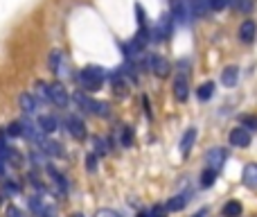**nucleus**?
I'll list each match as a JSON object with an SVG mask.
<instances>
[{"instance_id":"9d476101","label":"nucleus","mask_w":257,"mask_h":217,"mask_svg":"<svg viewBox=\"0 0 257 217\" xmlns=\"http://www.w3.org/2000/svg\"><path fill=\"white\" fill-rule=\"evenodd\" d=\"M255 36H257V25H255V21L246 18V21L239 25V39L244 41V43H253Z\"/></svg>"},{"instance_id":"4be33fe9","label":"nucleus","mask_w":257,"mask_h":217,"mask_svg":"<svg viewBox=\"0 0 257 217\" xmlns=\"http://www.w3.org/2000/svg\"><path fill=\"white\" fill-rule=\"evenodd\" d=\"M217 172H219V170H214V168H205L203 174H201V186H203V188L212 186L214 179H217Z\"/></svg>"},{"instance_id":"f704fd0d","label":"nucleus","mask_w":257,"mask_h":217,"mask_svg":"<svg viewBox=\"0 0 257 217\" xmlns=\"http://www.w3.org/2000/svg\"><path fill=\"white\" fill-rule=\"evenodd\" d=\"M7 217H23V213L16 208V206H9V208H7Z\"/></svg>"},{"instance_id":"f03ea898","label":"nucleus","mask_w":257,"mask_h":217,"mask_svg":"<svg viewBox=\"0 0 257 217\" xmlns=\"http://www.w3.org/2000/svg\"><path fill=\"white\" fill-rule=\"evenodd\" d=\"M174 16L172 14H167L165 12L163 16L158 18V23L154 25V30H151V39L154 41H165V39H169L172 36V32H174Z\"/></svg>"},{"instance_id":"aec40b11","label":"nucleus","mask_w":257,"mask_h":217,"mask_svg":"<svg viewBox=\"0 0 257 217\" xmlns=\"http://www.w3.org/2000/svg\"><path fill=\"white\" fill-rule=\"evenodd\" d=\"M244 181L248 186H257V163H248L244 168Z\"/></svg>"},{"instance_id":"393cba45","label":"nucleus","mask_w":257,"mask_h":217,"mask_svg":"<svg viewBox=\"0 0 257 217\" xmlns=\"http://www.w3.org/2000/svg\"><path fill=\"white\" fill-rule=\"evenodd\" d=\"M131 138H133V131H131V127H122V131H120V142L124 147L131 145Z\"/></svg>"},{"instance_id":"7c9ffc66","label":"nucleus","mask_w":257,"mask_h":217,"mask_svg":"<svg viewBox=\"0 0 257 217\" xmlns=\"http://www.w3.org/2000/svg\"><path fill=\"white\" fill-rule=\"evenodd\" d=\"M151 217H167V206H154Z\"/></svg>"},{"instance_id":"c85d7f7f","label":"nucleus","mask_w":257,"mask_h":217,"mask_svg":"<svg viewBox=\"0 0 257 217\" xmlns=\"http://www.w3.org/2000/svg\"><path fill=\"white\" fill-rule=\"evenodd\" d=\"M241 124L248 129H257V115H244V118H241Z\"/></svg>"},{"instance_id":"ea45409f","label":"nucleus","mask_w":257,"mask_h":217,"mask_svg":"<svg viewBox=\"0 0 257 217\" xmlns=\"http://www.w3.org/2000/svg\"><path fill=\"white\" fill-rule=\"evenodd\" d=\"M138 217H149V215H147V213H138Z\"/></svg>"},{"instance_id":"c9c22d12","label":"nucleus","mask_w":257,"mask_h":217,"mask_svg":"<svg viewBox=\"0 0 257 217\" xmlns=\"http://www.w3.org/2000/svg\"><path fill=\"white\" fill-rule=\"evenodd\" d=\"M86 163H88V170H90V172H95V168H97V165H95V154H90L88 159H86Z\"/></svg>"},{"instance_id":"c756f323","label":"nucleus","mask_w":257,"mask_h":217,"mask_svg":"<svg viewBox=\"0 0 257 217\" xmlns=\"http://www.w3.org/2000/svg\"><path fill=\"white\" fill-rule=\"evenodd\" d=\"M95 152H97V154H106V140L95 138Z\"/></svg>"},{"instance_id":"cd10ccee","label":"nucleus","mask_w":257,"mask_h":217,"mask_svg":"<svg viewBox=\"0 0 257 217\" xmlns=\"http://www.w3.org/2000/svg\"><path fill=\"white\" fill-rule=\"evenodd\" d=\"M7 133L9 136H23V122H12L7 127Z\"/></svg>"},{"instance_id":"e433bc0d","label":"nucleus","mask_w":257,"mask_h":217,"mask_svg":"<svg viewBox=\"0 0 257 217\" xmlns=\"http://www.w3.org/2000/svg\"><path fill=\"white\" fill-rule=\"evenodd\" d=\"M205 215H208V210H205V208H201V210H199V213H196L194 217H205Z\"/></svg>"},{"instance_id":"423d86ee","label":"nucleus","mask_w":257,"mask_h":217,"mask_svg":"<svg viewBox=\"0 0 257 217\" xmlns=\"http://www.w3.org/2000/svg\"><path fill=\"white\" fill-rule=\"evenodd\" d=\"M50 100H52L57 107H68V102H70V98H68V91L63 89V84H59V82H54V84H50Z\"/></svg>"},{"instance_id":"f3484780","label":"nucleus","mask_w":257,"mask_h":217,"mask_svg":"<svg viewBox=\"0 0 257 217\" xmlns=\"http://www.w3.org/2000/svg\"><path fill=\"white\" fill-rule=\"evenodd\" d=\"M241 204L235 199H230L226 206H223V217H241Z\"/></svg>"},{"instance_id":"9b49d317","label":"nucleus","mask_w":257,"mask_h":217,"mask_svg":"<svg viewBox=\"0 0 257 217\" xmlns=\"http://www.w3.org/2000/svg\"><path fill=\"white\" fill-rule=\"evenodd\" d=\"M187 95H190V86H187V77L185 75H178L176 82H174V98L178 102H185Z\"/></svg>"},{"instance_id":"39448f33","label":"nucleus","mask_w":257,"mask_h":217,"mask_svg":"<svg viewBox=\"0 0 257 217\" xmlns=\"http://www.w3.org/2000/svg\"><path fill=\"white\" fill-rule=\"evenodd\" d=\"M147 63H149V70L154 73L156 77H167V75H169V70H172L169 61L163 57V54H149Z\"/></svg>"},{"instance_id":"20e7f679","label":"nucleus","mask_w":257,"mask_h":217,"mask_svg":"<svg viewBox=\"0 0 257 217\" xmlns=\"http://www.w3.org/2000/svg\"><path fill=\"white\" fill-rule=\"evenodd\" d=\"M172 16H174V21L181 23V25L190 23L192 18H194V5H192V0H174Z\"/></svg>"},{"instance_id":"ddd939ff","label":"nucleus","mask_w":257,"mask_h":217,"mask_svg":"<svg viewBox=\"0 0 257 217\" xmlns=\"http://www.w3.org/2000/svg\"><path fill=\"white\" fill-rule=\"evenodd\" d=\"M194 140H196V129L192 127V129H187L185 136H183V140H181V154H183V156L190 154V150H192V145H194Z\"/></svg>"},{"instance_id":"72a5a7b5","label":"nucleus","mask_w":257,"mask_h":217,"mask_svg":"<svg viewBox=\"0 0 257 217\" xmlns=\"http://www.w3.org/2000/svg\"><path fill=\"white\" fill-rule=\"evenodd\" d=\"M9 154H12V150H9V147L0 140V159H9Z\"/></svg>"},{"instance_id":"2f4dec72","label":"nucleus","mask_w":257,"mask_h":217,"mask_svg":"<svg viewBox=\"0 0 257 217\" xmlns=\"http://www.w3.org/2000/svg\"><path fill=\"white\" fill-rule=\"evenodd\" d=\"M30 208H32V210H36V213H41V215H43V206H41L39 197H34V199H30Z\"/></svg>"},{"instance_id":"58836bf2","label":"nucleus","mask_w":257,"mask_h":217,"mask_svg":"<svg viewBox=\"0 0 257 217\" xmlns=\"http://www.w3.org/2000/svg\"><path fill=\"white\" fill-rule=\"evenodd\" d=\"M3 197H5V190H0V204H3Z\"/></svg>"},{"instance_id":"a211bd4d","label":"nucleus","mask_w":257,"mask_h":217,"mask_svg":"<svg viewBox=\"0 0 257 217\" xmlns=\"http://www.w3.org/2000/svg\"><path fill=\"white\" fill-rule=\"evenodd\" d=\"M185 204H187V195H174L172 199L167 201V210H183L185 208Z\"/></svg>"},{"instance_id":"a878e982","label":"nucleus","mask_w":257,"mask_h":217,"mask_svg":"<svg viewBox=\"0 0 257 217\" xmlns=\"http://www.w3.org/2000/svg\"><path fill=\"white\" fill-rule=\"evenodd\" d=\"M48 61H50V68H52V70H59V63H61V52H59V50H52Z\"/></svg>"},{"instance_id":"bb28decb","label":"nucleus","mask_w":257,"mask_h":217,"mask_svg":"<svg viewBox=\"0 0 257 217\" xmlns=\"http://www.w3.org/2000/svg\"><path fill=\"white\" fill-rule=\"evenodd\" d=\"M232 0H210V7H212V12H221V9H226Z\"/></svg>"},{"instance_id":"7ed1b4c3","label":"nucleus","mask_w":257,"mask_h":217,"mask_svg":"<svg viewBox=\"0 0 257 217\" xmlns=\"http://www.w3.org/2000/svg\"><path fill=\"white\" fill-rule=\"evenodd\" d=\"M104 77H106V73H104L102 68L90 66V68H84V70H81L79 80H81V84H84L88 91H97L99 84L104 82Z\"/></svg>"},{"instance_id":"b1692460","label":"nucleus","mask_w":257,"mask_h":217,"mask_svg":"<svg viewBox=\"0 0 257 217\" xmlns=\"http://www.w3.org/2000/svg\"><path fill=\"white\" fill-rule=\"evenodd\" d=\"M113 91H115V95H122V98H124V95H126V84H124V80L115 77V80H113Z\"/></svg>"},{"instance_id":"412c9836","label":"nucleus","mask_w":257,"mask_h":217,"mask_svg":"<svg viewBox=\"0 0 257 217\" xmlns=\"http://www.w3.org/2000/svg\"><path fill=\"white\" fill-rule=\"evenodd\" d=\"M192 5H194V16L196 18H203L205 14L210 12V0H192Z\"/></svg>"},{"instance_id":"a19ab883","label":"nucleus","mask_w":257,"mask_h":217,"mask_svg":"<svg viewBox=\"0 0 257 217\" xmlns=\"http://www.w3.org/2000/svg\"><path fill=\"white\" fill-rule=\"evenodd\" d=\"M72 217H84V215H79V213H77V215H72Z\"/></svg>"},{"instance_id":"1a4fd4ad","label":"nucleus","mask_w":257,"mask_h":217,"mask_svg":"<svg viewBox=\"0 0 257 217\" xmlns=\"http://www.w3.org/2000/svg\"><path fill=\"white\" fill-rule=\"evenodd\" d=\"M66 124H68V131L72 133V138H77V140H84L86 138V127H84V122H81L77 115H68Z\"/></svg>"},{"instance_id":"f8f14e48","label":"nucleus","mask_w":257,"mask_h":217,"mask_svg":"<svg viewBox=\"0 0 257 217\" xmlns=\"http://www.w3.org/2000/svg\"><path fill=\"white\" fill-rule=\"evenodd\" d=\"M237 80H239V68L237 66H228V68H223V73H221V82H223V86H235L237 84Z\"/></svg>"},{"instance_id":"dca6fc26","label":"nucleus","mask_w":257,"mask_h":217,"mask_svg":"<svg viewBox=\"0 0 257 217\" xmlns=\"http://www.w3.org/2000/svg\"><path fill=\"white\" fill-rule=\"evenodd\" d=\"M196 95H199L201 102H208V100L214 95V82H205V84H201L199 91H196Z\"/></svg>"},{"instance_id":"0eeeda50","label":"nucleus","mask_w":257,"mask_h":217,"mask_svg":"<svg viewBox=\"0 0 257 217\" xmlns=\"http://www.w3.org/2000/svg\"><path fill=\"white\" fill-rule=\"evenodd\" d=\"M228 140H230L232 147H248L250 133H248V129H244V127H235L230 131V136H228Z\"/></svg>"},{"instance_id":"5701e85b","label":"nucleus","mask_w":257,"mask_h":217,"mask_svg":"<svg viewBox=\"0 0 257 217\" xmlns=\"http://www.w3.org/2000/svg\"><path fill=\"white\" fill-rule=\"evenodd\" d=\"M230 5H232L235 9H239L241 14H248L250 9H253V0H232Z\"/></svg>"},{"instance_id":"6e6552de","label":"nucleus","mask_w":257,"mask_h":217,"mask_svg":"<svg viewBox=\"0 0 257 217\" xmlns=\"http://www.w3.org/2000/svg\"><path fill=\"white\" fill-rule=\"evenodd\" d=\"M228 159V152L221 150V147H214V150L208 152V156H205V163H208V168H214L219 170L223 165V161Z\"/></svg>"},{"instance_id":"473e14b6","label":"nucleus","mask_w":257,"mask_h":217,"mask_svg":"<svg viewBox=\"0 0 257 217\" xmlns=\"http://www.w3.org/2000/svg\"><path fill=\"white\" fill-rule=\"evenodd\" d=\"M5 192H7V195H18L21 188H18L16 183H5Z\"/></svg>"},{"instance_id":"4468645a","label":"nucleus","mask_w":257,"mask_h":217,"mask_svg":"<svg viewBox=\"0 0 257 217\" xmlns=\"http://www.w3.org/2000/svg\"><path fill=\"white\" fill-rule=\"evenodd\" d=\"M18 102H21V109L25 111V113H34L36 107H39V104H36V98L32 93H23Z\"/></svg>"},{"instance_id":"6ab92c4d","label":"nucleus","mask_w":257,"mask_h":217,"mask_svg":"<svg viewBox=\"0 0 257 217\" xmlns=\"http://www.w3.org/2000/svg\"><path fill=\"white\" fill-rule=\"evenodd\" d=\"M39 124H41V129H43L45 133H52L54 129H57V118H54V115H41Z\"/></svg>"},{"instance_id":"2eb2a0df","label":"nucleus","mask_w":257,"mask_h":217,"mask_svg":"<svg viewBox=\"0 0 257 217\" xmlns=\"http://www.w3.org/2000/svg\"><path fill=\"white\" fill-rule=\"evenodd\" d=\"M39 145H41V150H43L45 154H50V156H61V147H59V142L43 138V140H41Z\"/></svg>"},{"instance_id":"f257e3e1","label":"nucleus","mask_w":257,"mask_h":217,"mask_svg":"<svg viewBox=\"0 0 257 217\" xmlns=\"http://www.w3.org/2000/svg\"><path fill=\"white\" fill-rule=\"evenodd\" d=\"M75 102L79 104L84 111H88V113H95V115H108V104L106 102H97V100L88 98V95L84 93V91H79V93H75Z\"/></svg>"},{"instance_id":"4c0bfd02","label":"nucleus","mask_w":257,"mask_h":217,"mask_svg":"<svg viewBox=\"0 0 257 217\" xmlns=\"http://www.w3.org/2000/svg\"><path fill=\"white\" fill-rule=\"evenodd\" d=\"M5 172V165H3V159H0V174Z\"/></svg>"}]
</instances>
